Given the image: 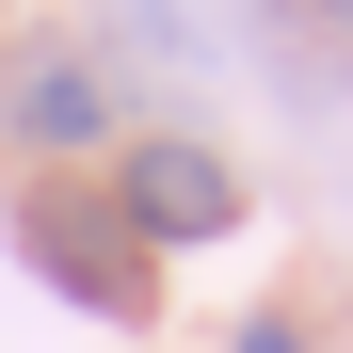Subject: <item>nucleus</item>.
Here are the masks:
<instances>
[{"instance_id":"1","label":"nucleus","mask_w":353,"mask_h":353,"mask_svg":"<svg viewBox=\"0 0 353 353\" xmlns=\"http://www.w3.org/2000/svg\"><path fill=\"white\" fill-rule=\"evenodd\" d=\"M17 257L65 289V305H97V321H145L161 305V273H145V225L97 193V176H48V193L17 209Z\"/></svg>"},{"instance_id":"2","label":"nucleus","mask_w":353,"mask_h":353,"mask_svg":"<svg viewBox=\"0 0 353 353\" xmlns=\"http://www.w3.org/2000/svg\"><path fill=\"white\" fill-rule=\"evenodd\" d=\"M112 209L145 225V257H161V241H225V225H241V176H225V145L161 129V145H129V176H112Z\"/></svg>"},{"instance_id":"3","label":"nucleus","mask_w":353,"mask_h":353,"mask_svg":"<svg viewBox=\"0 0 353 353\" xmlns=\"http://www.w3.org/2000/svg\"><path fill=\"white\" fill-rule=\"evenodd\" d=\"M0 129H17V145H48V161H81V145L112 129V81H97V65H65V48H32V65L0 81Z\"/></svg>"},{"instance_id":"4","label":"nucleus","mask_w":353,"mask_h":353,"mask_svg":"<svg viewBox=\"0 0 353 353\" xmlns=\"http://www.w3.org/2000/svg\"><path fill=\"white\" fill-rule=\"evenodd\" d=\"M241 353H305V321H241Z\"/></svg>"},{"instance_id":"5","label":"nucleus","mask_w":353,"mask_h":353,"mask_svg":"<svg viewBox=\"0 0 353 353\" xmlns=\"http://www.w3.org/2000/svg\"><path fill=\"white\" fill-rule=\"evenodd\" d=\"M321 17H337V32H353V0H321Z\"/></svg>"}]
</instances>
